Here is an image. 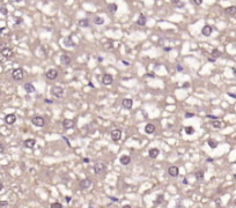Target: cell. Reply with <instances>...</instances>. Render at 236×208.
I'll return each mask as SVG.
<instances>
[{
  "label": "cell",
  "instance_id": "1f68e13d",
  "mask_svg": "<svg viewBox=\"0 0 236 208\" xmlns=\"http://www.w3.org/2000/svg\"><path fill=\"white\" fill-rule=\"evenodd\" d=\"M212 126L215 127V128H220L221 127V123L219 120H214V121H212Z\"/></svg>",
  "mask_w": 236,
  "mask_h": 208
},
{
  "label": "cell",
  "instance_id": "7a4b0ae2",
  "mask_svg": "<svg viewBox=\"0 0 236 208\" xmlns=\"http://www.w3.org/2000/svg\"><path fill=\"white\" fill-rule=\"evenodd\" d=\"M24 76V73H23V69L22 68H15L13 69L12 72V78L14 81H21L22 79Z\"/></svg>",
  "mask_w": 236,
  "mask_h": 208
},
{
  "label": "cell",
  "instance_id": "5bb4252c",
  "mask_svg": "<svg viewBox=\"0 0 236 208\" xmlns=\"http://www.w3.org/2000/svg\"><path fill=\"white\" fill-rule=\"evenodd\" d=\"M119 162H121L122 165H129V164L131 163V156H129V155H123V156H121Z\"/></svg>",
  "mask_w": 236,
  "mask_h": 208
},
{
  "label": "cell",
  "instance_id": "816d5d0a",
  "mask_svg": "<svg viewBox=\"0 0 236 208\" xmlns=\"http://www.w3.org/2000/svg\"><path fill=\"white\" fill-rule=\"evenodd\" d=\"M110 199L112 200V201H118V199H116V198H114V197H110Z\"/></svg>",
  "mask_w": 236,
  "mask_h": 208
},
{
  "label": "cell",
  "instance_id": "b9f144b4",
  "mask_svg": "<svg viewBox=\"0 0 236 208\" xmlns=\"http://www.w3.org/2000/svg\"><path fill=\"white\" fill-rule=\"evenodd\" d=\"M190 87V83L189 82H184L183 83V88H189Z\"/></svg>",
  "mask_w": 236,
  "mask_h": 208
},
{
  "label": "cell",
  "instance_id": "ac0fdd59",
  "mask_svg": "<svg viewBox=\"0 0 236 208\" xmlns=\"http://www.w3.org/2000/svg\"><path fill=\"white\" fill-rule=\"evenodd\" d=\"M145 132H146L147 134H153L155 132V126L153 124H147L145 126Z\"/></svg>",
  "mask_w": 236,
  "mask_h": 208
},
{
  "label": "cell",
  "instance_id": "680465c9",
  "mask_svg": "<svg viewBox=\"0 0 236 208\" xmlns=\"http://www.w3.org/2000/svg\"><path fill=\"white\" fill-rule=\"evenodd\" d=\"M89 87H91V88H94V84H93V83H91V82H89Z\"/></svg>",
  "mask_w": 236,
  "mask_h": 208
},
{
  "label": "cell",
  "instance_id": "52a82bcc",
  "mask_svg": "<svg viewBox=\"0 0 236 208\" xmlns=\"http://www.w3.org/2000/svg\"><path fill=\"white\" fill-rule=\"evenodd\" d=\"M0 52H1V54L5 58H11L14 54V52H13V50H12L11 47H2Z\"/></svg>",
  "mask_w": 236,
  "mask_h": 208
},
{
  "label": "cell",
  "instance_id": "7c38bea8",
  "mask_svg": "<svg viewBox=\"0 0 236 208\" xmlns=\"http://www.w3.org/2000/svg\"><path fill=\"white\" fill-rule=\"evenodd\" d=\"M122 104H123V108H125L127 110H131L132 106H133V101L131 98H124Z\"/></svg>",
  "mask_w": 236,
  "mask_h": 208
},
{
  "label": "cell",
  "instance_id": "6da1fadb",
  "mask_svg": "<svg viewBox=\"0 0 236 208\" xmlns=\"http://www.w3.org/2000/svg\"><path fill=\"white\" fill-rule=\"evenodd\" d=\"M93 170L96 175H101V173H103V172L107 170V165H105V163L103 162H96L93 166Z\"/></svg>",
  "mask_w": 236,
  "mask_h": 208
},
{
  "label": "cell",
  "instance_id": "d6a6232c",
  "mask_svg": "<svg viewBox=\"0 0 236 208\" xmlns=\"http://www.w3.org/2000/svg\"><path fill=\"white\" fill-rule=\"evenodd\" d=\"M50 208H63V205L60 202H53V203H51Z\"/></svg>",
  "mask_w": 236,
  "mask_h": 208
},
{
  "label": "cell",
  "instance_id": "6125c7cd",
  "mask_svg": "<svg viewBox=\"0 0 236 208\" xmlns=\"http://www.w3.org/2000/svg\"><path fill=\"white\" fill-rule=\"evenodd\" d=\"M234 205H235V206H236V199H235V200H234Z\"/></svg>",
  "mask_w": 236,
  "mask_h": 208
},
{
  "label": "cell",
  "instance_id": "ab89813d",
  "mask_svg": "<svg viewBox=\"0 0 236 208\" xmlns=\"http://www.w3.org/2000/svg\"><path fill=\"white\" fill-rule=\"evenodd\" d=\"M176 6H177V7H179V8H182V7H184V6H185V4H184V2H182V1H179V2Z\"/></svg>",
  "mask_w": 236,
  "mask_h": 208
},
{
  "label": "cell",
  "instance_id": "60d3db41",
  "mask_svg": "<svg viewBox=\"0 0 236 208\" xmlns=\"http://www.w3.org/2000/svg\"><path fill=\"white\" fill-rule=\"evenodd\" d=\"M193 2L196 5H201V2H203V0H193Z\"/></svg>",
  "mask_w": 236,
  "mask_h": 208
},
{
  "label": "cell",
  "instance_id": "4dcf8cb0",
  "mask_svg": "<svg viewBox=\"0 0 236 208\" xmlns=\"http://www.w3.org/2000/svg\"><path fill=\"white\" fill-rule=\"evenodd\" d=\"M109 10H110L111 13H115L116 10H117V5L116 4H110L109 5Z\"/></svg>",
  "mask_w": 236,
  "mask_h": 208
},
{
  "label": "cell",
  "instance_id": "f907efd6",
  "mask_svg": "<svg viewBox=\"0 0 236 208\" xmlns=\"http://www.w3.org/2000/svg\"><path fill=\"white\" fill-rule=\"evenodd\" d=\"M65 199H66V202H69V201H71V198L69 197H66Z\"/></svg>",
  "mask_w": 236,
  "mask_h": 208
},
{
  "label": "cell",
  "instance_id": "e0dca14e",
  "mask_svg": "<svg viewBox=\"0 0 236 208\" xmlns=\"http://www.w3.org/2000/svg\"><path fill=\"white\" fill-rule=\"evenodd\" d=\"M63 126H64V128H66V130L72 128V127H74V121L72 119H65L63 121Z\"/></svg>",
  "mask_w": 236,
  "mask_h": 208
},
{
  "label": "cell",
  "instance_id": "8fae6325",
  "mask_svg": "<svg viewBox=\"0 0 236 208\" xmlns=\"http://www.w3.org/2000/svg\"><path fill=\"white\" fill-rule=\"evenodd\" d=\"M168 173H169V176H171V177H177L178 176V173H179V169L176 165L169 166Z\"/></svg>",
  "mask_w": 236,
  "mask_h": 208
},
{
  "label": "cell",
  "instance_id": "7dc6e473",
  "mask_svg": "<svg viewBox=\"0 0 236 208\" xmlns=\"http://www.w3.org/2000/svg\"><path fill=\"white\" fill-rule=\"evenodd\" d=\"M171 1H173V4H175V5H177L179 2V0H171Z\"/></svg>",
  "mask_w": 236,
  "mask_h": 208
},
{
  "label": "cell",
  "instance_id": "c3c4849f",
  "mask_svg": "<svg viewBox=\"0 0 236 208\" xmlns=\"http://www.w3.org/2000/svg\"><path fill=\"white\" fill-rule=\"evenodd\" d=\"M97 61H99V62H102V61H103V58H102V57H99V58H97Z\"/></svg>",
  "mask_w": 236,
  "mask_h": 208
},
{
  "label": "cell",
  "instance_id": "ffe728a7",
  "mask_svg": "<svg viewBox=\"0 0 236 208\" xmlns=\"http://www.w3.org/2000/svg\"><path fill=\"white\" fill-rule=\"evenodd\" d=\"M137 24H138V26H140V27L145 26V24H146V16L142 15V14H140V15H139V19L137 20Z\"/></svg>",
  "mask_w": 236,
  "mask_h": 208
},
{
  "label": "cell",
  "instance_id": "2e32d148",
  "mask_svg": "<svg viewBox=\"0 0 236 208\" xmlns=\"http://www.w3.org/2000/svg\"><path fill=\"white\" fill-rule=\"evenodd\" d=\"M160 154V150L157 149V148H151L149 150H148V155L151 158H156L157 156Z\"/></svg>",
  "mask_w": 236,
  "mask_h": 208
},
{
  "label": "cell",
  "instance_id": "836d02e7",
  "mask_svg": "<svg viewBox=\"0 0 236 208\" xmlns=\"http://www.w3.org/2000/svg\"><path fill=\"white\" fill-rule=\"evenodd\" d=\"M0 13L2 14V15H7L8 14V10L6 7H0Z\"/></svg>",
  "mask_w": 236,
  "mask_h": 208
},
{
  "label": "cell",
  "instance_id": "d6986e66",
  "mask_svg": "<svg viewBox=\"0 0 236 208\" xmlns=\"http://www.w3.org/2000/svg\"><path fill=\"white\" fill-rule=\"evenodd\" d=\"M212 31H213V29H212V27L211 26H205L204 28H203V30H201V34H203L204 36H210L211 34H212Z\"/></svg>",
  "mask_w": 236,
  "mask_h": 208
},
{
  "label": "cell",
  "instance_id": "7402d4cb",
  "mask_svg": "<svg viewBox=\"0 0 236 208\" xmlns=\"http://www.w3.org/2000/svg\"><path fill=\"white\" fill-rule=\"evenodd\" d=\"M78 24L81 27V28H87V27L89 26V20H88V19H82V20L79 21Z\"/></svg>",
  "mask_w": 236,
  "mask_h": 208
},
{
  "label": "cell",
  "instance_id": "9a60e30c",
  "mask_svg": "<svg viewBox=\"0 0 236 208\" xmlns=\"http://www.w3.org/2000/svg\"><path fill=\"white\" fill-rule=\"evenodd\" d=\"M23 145L26 148H34L35 145H36V140L35 139H27V140L23 141Z\"/></svg>",
  "mask_w": 236,
  "mask_h": 208
},
{
  "label": "cell",
  "instance_id": "4316f807",
  "mask_svg": "<svg viewBox=\"0 0 236 208\" xmlns=\"http://www.w3.org/2000/svg\"><path fill=\"white\" fill-rule=\"evenodd\" d=\"M196 178H197V180H203L204 179V171L199 170V171L196 172Z\"/></svg>",
  "mask_w": 236,
  "mask_h": 208
},
{
  "label": "cell",
  "instance_id": "3957f363",
  "mask_svg": "<svg viewBox=\"0 0 236 208\" xmlns=\"http://www.w3.org/2000/svg\"><path fill=\"white\" fill-rule=\"evenodd\" d=\"M51 94L56 98H61L64 96V89L61 87H59V86H53L51 88Z\"/></svg>",
  "mask_w": 236,
  "mask_h": 208
},
{
  "label": "cell",
  "instance_id": "bcb514c9",
  "mask_svg": "<svg viewBox=\"0 0 236 208\" xmlns=\"http://www.w3.org/2000/svg\"><path fill=\"white\" fill-rule=\"evenodd\" d=\"M228 95H229V96H230V97H233V98H236V95H234V94L229 93V94H228Z\"/></svg>",
  "mask_w": 236,
  "mask_h": 208
},
{
  "label": "cell",
  "instance_id": "9f6ffc18",
  "mask_svg": "<svg viewBox=\"0 0 236 208\" xmlns=\"http://www.w3.org/2000/svg\"><path fill=\"white\" fill-rule=\"evenodd\" d=\"M233 73H234V75L236 76V68H233Z\"/></svg>",
  "mask_w": 236,
  "mask_h": 208
},
{
  "label": "cell",
  "instance_id": "44dd1931",
  "mask_svg": "<svg viewBox=\"0 0 236 208\" xmlns=\"http://www.w3.org/2000/svg\"><path fill=\"white\" fill-rule=\"evenodd\" d=\"M24 90H26L28 94L35 93V87L32 86V83L28 82V83H26V84H24Z\"/></svg>",
  "mask_w": 236,
  "mask_h": 208
},
{
  "label": "cell",
  "instance_id": "f1b7e54d",
  "mask_svg": "<svg viewBox=\"0 0 236 208\" xmlns=\"http://www.w3.org/2000/svg\"><path fill=\"white\" fill-rule=\"evenodd\" d=\"M163 199H164L163 194H159V195H157V198H156V200L154 201V203H155V205H160V203L163 202Z\"/></svg>",
  "mask_w": 236,
  "mask_h": 208
},
{
  "label": "cell",
  "instance_id": "94428289",
  "mask_svg": "<svg viewBox=\"0 0 236 208\" xmlns=\"http://www.w3.org/2000/svg\"><path fill=\"white\" fill-rule=\"evenodd\" d=\"M13 1H14V2H20L21 0H13Z\"/></svg>",
  "mask_w": 236,
  "mask_h": 208
},
{
  "label": "cell",
  "instance_id": "f5cc1de1",
  "mask_svg": "<svg viewBox=\"0 0 236 208\" xmlns=\"http://www.w3.org/2000/svg\"><path fill=\"white\" fill-rule=\"evenodd\" d=\"M146 76H149V78H155L153 74H146Z\"/></svg>",
  "mask_w": 236,
  "mask_h": 208
},
{
  "label": "cell",
  "instance_id": "83f0119b",
  "mask_svg": "<svg viewBox=\"0 0 236 208\" xmlns=\"http://www.w3.org/2000/svg\"><path fill=\"white\" fill-rule=\"evenodd\" d=\"M207 143H208V146H210L211 148H216L218 147V142L214 139H210V140L207 141Z\"/></svg>",
  "mask_w": 236,
  "mask_h": 208
},
{
  "label": "cell",
  "instance_id": "74e56055",
  "mask_svg": "<svg viewBox=\"0 0 236 208\" xmlns=\"http://www.w3.org/2000/svg\"><path fill=\"white\" fill-rule=\"evenodd\" d=\"M163 51H166V52L171 51V46H163Z\"/></svg>",
  "mask_w": 236,
  "mask_h": 208
},
{
  "label": "cell",
  "instance_id": "ba28073f",
  "mask_svg": "<svg viewBox=\"0 0 236 208\" xmlns=\"http://www.w3.org/2000/svg\"><path fill=\"white\" fill-rule=\"evenodd\" d=\"M16 121V116L14 113H9L5 117V123L7 125H13Z\"/></svg>",
  "mask_w": 236,
  "mask_h": 208
},
{
  "label": "cell",
  "instance_id": "30bf717a",
  "mask_svg": "<svg viewBox=\"0 0 236 208\" xmlns=\"http://www.w3.org/2000/svg\"><path fill=\"white\" fill-rule=\"evenodd\" d=\"M111 138H112V140L114 141H119L122 138V131L118 130V128H116L111 132Z\"/></svg>",
  "mask_w": 236,
  "mask_h": 208
},
{
  "label": "cell",
  "instance_id": "cb8c5ba5",
  "mask_svg": "<svg viewBox=\"0 0 236 208\" xmlns=\"http://www.w3.org/2000/svg\"><path fill=\"white\" fill-rule=\"evenodd\" d=\"M94 23L97 24V26H102V24H104V19L101 17V16H96L94 19Z\"/></svg>",
  "mask_w": 236,
  "mask_h": 208
},
{
  "label": "cell",
  "instance_id": "f546056e",
  "mask_svg": "<svg viewBox=\"0 0 236 208\" xmlns=\"http://www.w3.org/2000/svg\"><path fill=\"white\" fill-rule=\"evenodd\" d=\"M212 56H213V58H215V59H216L218 57H220V56H221V52L219 51V50H216V49H215V50H213V51H212Z\"/></svg>",
  "mask_w": 236,
  "mask_h": 208
},
{
  "label": "cell",
  "instance_id": "9c48e42d",
  "mask_svg": "<svg viewBox=\"0 0 236 208\" xmlns=\"http://www.w3.org/2000/svg\"><path fill=\"white\" fill-rule=\"evenodd\" d=\"M102 82H103V84H105V86L111 84V83L114 82V78H112V75H110V74H104V75L102 76Z\"/></svg>",
  "mask_w": 236,
  "mask_h": 208
},
{
  "label": "cell",
  "instance_id": "11a10c76",
  "mask_svg": "<svg viewBox=\"0 0 236 208\" xmlns=\"http://www.w3.org/2000/svg\"><path fill=\"white\" fill-rule=\"evenodd\" d=\"M16 23H17V24H20V23H21V19H17V21H16Z\"/></svg>",
  "mask_w": 236,
  "mask_h": 208
},
{
  "label": "cell",
  "instance_id": "7bdbcfd3",
  "mask_svg": "<svg viewBox=\"0 0 236 208\" xmlns=\"http://www.w3.org/2000/svg\"><path fill=\"white\" fill-rule=\"evenodd\" d=\"M207 118H211V119H216V117H214V116H211V114H207Z\"/></svg>",
  "mask_w": 236,
  "mask_h": 208
},
{
  "label": "cell",
  "instance_id": "ee69618b",
  "mask_svg": "<svg viewBox=\"0 0 236 208\" xmlns=\"http://www.w3.org/2000/svg\"><path fill=\"white\" fill-rule=\"evenodd\" d=\"M208 61H210V62H214L215 61V58H213V57H212V58H208Z\"/></svg>",
  "mask_w": 236,
  "mask_h": 208
},
{
  "label": "cell",
  "instance_id": "4fadbf2b",
  "mask_svg": "<svg viewBox=\"0 0 236 208\" xmlns=\"http://www.w3.org/2000/svg\"><path fill=\"white\" fill-rule=\"evenodd\" d=\"M60 62H61L63 65H65V66H67V65L71 64V57L68 56L67 53L61 54V56H60Z\"/></svg>",
  "mask_w": 236,
  "mask_h": 208
},
{
  "label": "cell",
  "instance_id": "681fc988",
  "mask_svg": "<svg viewBox=\"0 0 236 208\" xmlns=\"http://www.w3.org/2000/svg\"><path fill=\"white\" fill-rule=\"evenodd\" d=\"M123 208H132V207L130 206V205H124V206H123Z\"/></svg>",
  "mask_w": 236,
  "mask_h": 208
},
{
  "label": "cell",
  "instance_id": "6f0895ef",
  "mask_svg": "<svg viewBox=\"0 0 236 208\" xmlns=\"http://www.w3.org/2000/svg\"><path fill=\"white\" fill-rule=\"evenodd\" d=\"M123 64H124V65H127V66L130 65V62H127V61H123Z\"/></svg>",
  "mask_w": 236,
  "mask_h": 208
},
{
  "label": "cell",
  "instance_id": "d4e9b609",
  "mask_svg": "<svg viewBox=\"0 0 236 208\" xmlns=\"http://www.w3.org/2000/svg\"><path fill=\"white\" fill-rule=\"evenodd\" d=\"M226 13H227V14H230V15H234V14L236 13V6L227 7V8H226Z\"/></svg>",
  "mask_w": 236,
  "mask_h": 208
},
{
  "label": "cell",
  "instance_id": "603a6c76",
  "mask_svg": "<svg viewBox=\"0 0 236 208\" xmlns=\"http://www.w3.org/2000/svg\"><path fill=\"white\" fill-rule=\"evenodd\" d=\"M64 45L65 46H74V42L71 39V37H66L65 39H64Z\"/></svg>",
  "mask_w": 236,
  "mask_h": 208
},
{
  "label": "cell",
  "instance_id": "277c9868",
  "mask_svg": "<svg viewBox=\"0 0 236 208\" xmlns=\"http://www.w3.org/2000/svg\"><path fill=\"white\" fill-rule=\"evenodd\" d=\"M91 185H93V182L90 180L89 178H84L82 180H80V183H79V187L81 190H88V188H90Z\"/></svg>",
  "mask_w": 236,
  "mask_h": 208
},
{
  "label": "cell",
  "instance_id": "f35d334b",
  "mask_svg": "<svg viewBox=\"0 0 236 208\" xmlns=\"http://www.w3.org/2000/svg\"><path fill=\"white\" fill-rule=\"evenodd\" d=\"M7 205H8L7 201H0V207H5V206H7Z\"/></svg>",
  "mask_w": 236,
  "mask_h": 208
},
{
  "label": "cell",
  "instance_id": "d590c367",
  "mask_svg": "<svg viewBox=\"0 0 236 208\" xmlns=\"http://www.w3.org/2000/svg\"><path fill=\"white\" fill-rule=\"evenodd\" d=\"M176 69H177V72H183V71H184L183 66H182V65H179V64L176 66Z\"/></svg>",
  "mask_w": 236,
  "mask_h": 208
},
{
  "label": "cell",
  "instance_id": "484cf974",
  "mask_svg": "<svg viewBox=\"0 0 236 208\" xmlns=\"http://www.w3.org/2000/svg\"><path fill=\"white\" fill-rule=\"evenodd\" d=\"M184 132H185L188 135H192L194 133V128L192 127V126H186V127L184 128Z\"/></svg>",
  "mask_w": 236,
  "mask_h": 208
},
{
  "label": "cell",
  "instance_id": "f6af8a7d",
  "mask_svg": "<svg viewBox=\"0 0 236 208\" xmlns=\"http://www.w3.org/2000/svg\"><path fill=\"white\" fill-rule=\"evenodd\" d=\"M84 163H88V162H89V158H88V157H84Z\"/></svg>",
  "mask_w": 236,
  "mask_h": 208
},
{
  "label": "cell",
  "instance_id": "5b68a950",
  "mask_svg": "<svg viewBox=\"0 0 236 208\" xmlns=\"http://www.w3.org/2000/svg\"><path fill=\"white\" fill-rule=\"evenodd\" d=\"M31 123L32 125H35L37 127H43L44 125H45V119L43 118V117H39V116H36V117H34L31 119Z\"/></svg>",
  "mask_w": 236,
  "mask_h": 208
},
{
  "label": "cell",
  "instance_id": "db71d44e",
  "mask_svg": "<svg viewBox=\"0 0 236 208\" xmlns=\"http://www.w3.org/2000/svg\"><path fill=\"white\" fill-rule=\"evenodd\" d=\"M2 188H4V185H2V183H0V191H2Z\"/></svg>",
  "mask_w": 236,
  "mask_h": 208
},
{
  "label": "cell",
  "instance_id": "8d00e7d4",
  "mask_svg": "<svg viewBox=\"0 0 236 208\" xmlns=\"http://www.w3.org/2000/svg\"><path fill=\"white\" fill-rule=\"evenodd\" d=\"M192 117H194V113H192V112H186L185 113V118H192Z\"/></svg>",
  "mask_w": 236,
  "mask_h": 208
},
{
  "label": "cell",
  "instance_id": "e575fe53",
  "mask_svg": "<svg viewBox=\"0 0 236 208\" xmlns=\"http://www.w3.org/2000/svg\"><path fill=\"white\" fill-rule=\"evenodd\" d=\"M2 153H5V145L2 142H0V154H2Z\"/></svg>",
  "mask_w": 236,
  "mask_h": 208
},
{
  "label": "cell",
  "instance_id": "8992f818",
  "mask_svg": "<svg viewBox=\"0 0 236 208\" xmlns=\"http://www.w3.org/2000/svg\"><path fill=\"white\" fill-rule=\"evenodd\" d=\"M45 76H46L49 80H56L58 78V71L57 69H49L46 73H45Z\"/></svg>",
  "mask_w": 236,
  "mask_h": 208
},
{
  "label": "cell",
  "instance_id": "91938a15",
  "mask_svg": "<svg viewBox=\"0 0 236 208\" xmlns=\"http://www.w3.org/2000/svg\"><path fill=\"white\" fill-rule=\"evenodd\" d=\"M207 162H213V158H207Z\"/></svg>",
  "mask_w": 236,
  "mask_h": 208
}]
</instances>
